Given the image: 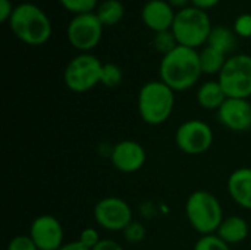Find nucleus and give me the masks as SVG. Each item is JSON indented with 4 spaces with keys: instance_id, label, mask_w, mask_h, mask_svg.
I'll return each mask as SVG.
<instances>
[{
    "instance_id": "aec40b11",
    "label": "nucleus",
    "mask_w": 251,
    "mask_h": 250,
    "mask_svg": "<svg viewBox=\"0 0 251 250\" xmlns=\"http://www.w3.org/2000/svg\"><path fill=\"white\" fill-rule=\"evenodd\" d=\"M96 15L103 27H112L122 21L125 15V7L119 0H104L97 6Z\"/></svg>"
},
{
    "instance_id": "0eeeda50",
    "label": "nucleus",
    "mask_w": 251,
    "mask_h": 250,
    "mask_svg": "<svg viewBox=\"0 0 251 250\" xmlns=\"http://www.w3.org/2000/svg\"><path fill=\"white\" fill-rule=\"evenodd\" d=\"M226 97L249 99L251 97V56L232 55L228 57L224 69L218 75Z\"/></svg>"
},
{
    "instance_id": "4468645a",
    "label": "nucleus",
    "mask_w": 251,
    "mask_h": 250,
    "mask_svg": "<svg viewBox=\"0 0 251 250\" xmlns=\"http://www.w3.org/2000/svg\"><path fill=\"white\" fill-rule=\"evenodd\" d=\"M175 16L176 10L166 0H149L141 10L144 25L154 32L172 29Z\"/></svg>"
},
{
    "instance_id": "2eb2a0df",
    "label": "nucleus",
    "mask_w": 251,
    "mask_h": 250,
    "mask_svg": "<svg viewBox=\"0 0 251 250\" xmlns=\"http://www.w3.org/2000/svg\"><path fill=\"white\" fill-rule=\"evenodd\" d=\"M228 193L238 206L251 211V168H238L229 175Z\"/></svg>"
},
{
    "instance_id": "5701e85b",
    "label": "nucleus",
    "mask_w": 251,
    "mask_h": 250,
    "mask_svg": "<svg viewBox=\"0 0 251 250\" xmlns=\"http://www.w3.org/2000/svg\"><path fill=\"white\" fill-rule=\"evenodd\" d=\"M59 1L68 12H72L75 15L91 13L99 6L97 4L99 0H59Z\"/></svg>"
},
{
    "instance_id": "9d476101",
    "label": "nucleus",
    "mask_w": 251,
    "mask_h": 250,
    "mask_svg": "<svg viewBox=\"0 0 251 250\" xmlns=\"http://www.w3.org/2000/svg\"><path fill=\"white\" fill-rule=\"evenodd\" d=\"M96 222L107 231H124L132 222V209L121 197H104L94 206Z\"/></svg>"
},
{
    "instance_id": "39448f33",
    "label": "nucleus",
    "mask_w": 251,
    "mask_h": 250,
    "mask_svg": "<svg viewBox=\"0 0 251 250\" xmlns=\"http://www.w3.org/2000/svg\"><path fill=\"white\" fill-rule=\"evenodd\" d=\"M212 28L213 27L206 10L188 6L176 12L172 32L175 34L179 46L197 50L199 47L207 44Z\"/></svg>"
},
{
    "instance_id": "4be33fe9",
    "label": "nucleus",
    "mask_w": 251,
    "mask_h": 250,
    "mask_svg": "<svg viewBox=\"0 0 251 250\" xmlns=\"http://www.w3.org/2000/svg\"><path fill=\"white\" fill-rule=\"evenodd\" d=\"M122 78H124V74H122V69L116 65V63H112V62H107V63H103V71H101V81L100 84L106 85V87H118L121 83H122Z\"/></svg>"
},
{
    "instance_id": "6ab92c4d",
    "label": "nucleus",
    "mask_w": 251,
    "mask_h": 250,
    "mask_svg": "<svg viewBox=\"0 0 251 250\" xmlns=\"http://www.w3.org/2000/svg\"><path fill=\"white\" fill-rule=\"evenodd\" d=\"M199 56H200L201 72L206 75H216V74L219 75L228 60L226 55L210 46L203 47L201 52H199Z\"/></svg>"
},
{
    "instance_id": "20e7f679",
    "label": "nucleus",
    "mask_w": 251,
    "mask_h": 250,
    "mask_svg": "<svg viewBox=\"0 0 251 250\" xmlns=\"http://www.w3.org/2000/svg\"><path fill=\"white\" fill-rule=\"evenodd\" d=\"M185 215L190 225L201 236L216 234L225 220L219 199L207 190H197L188 196Z\"/></svg>"
},
{
    "instance_id": "473e14b6",
    "label": "nucleus",
    "mask_w": 251,
    "mask_h": 250,
    "mask_svg": "<svg viewBox=\"0 0 251 250\" xmlns=\"http://www.w3.org/2000/svg\"><path fill=\"white\" fill-rule=\"evenodd\" d=\"M176 12L178 10H181V9H185V7H188V4L191 3V0H166Z\"/></svg>"
},
{
    "instance_id": "cd10ccee",
    "label": "nucleus",
    "mask_w": 251,
    "mask_h": 250,
    "mask_svg": "<svg viewBox=\"0 0 251 250\" xmlns=\"http://www.w3.org/2000/svg\"><path fill=\"white\" fill-rule=\"evenodd\" d=\"M6 250H38L29 236H15Z\"/></svg>"
},
{
    "instance_id": "7c9ffc66",
    "label": "nucleus",
    "mask_w": 251,
    "mask_h": 250,
    "mask_svg": "<svg viewBox=\"0 0 251 250\" xmlns=\"http://www.w3.org/2000/svg\"><path fill=\"white\" fill-rule=\"evenodd\" d=\"M93 250H125L119 243H116V242H113V240H109V239H106V240H101L96 248Z\"/></svg>"
},
{
    "instance_id": "a211bd4d",
    "label": "nucleus",
    "mask_w": 251,
    "mask_h": 250,
    "mask_svg": "<svg viewBox=\"0 0 251 250\" xmlns=\"http://www.w3.org/2000/svg\"><path fill=\"white\" fill-rule=\"evenodd\" d=\"M206 46H210L228 56L237 47V34L234 28H228L224 25L213 27Z\"/></svg>"
},
{
    "instance_id": "423d86ee",
    "label": "nucleus",
    "mask_w": 251,
    "mask_h": 250,
    "mask_svg": "<svg viewBox=\"0 0 251 250\" xmlns=\"http://www.w3.org/2000/svg\"><path fill=\"white\" fill-rule=\"evenodd\" d=\"M103 62L90 53H81L71 59L63 72L65 85L74 93H85L101 81Z\"/></svg>"
},
{
    "instance_id": "6e6552de",
    "label": "nucleus",
    "mask_w": 251,
    "mask_h": 250,
    "mask_svg": "<svg viewBox=\"0 0 251 250\" xmlns=\"http://www.w3.org/2000/svg\"><path fill=\"white\" fill-rule=\"evenodd\" d=\"M103 24L96 12L75 15L68 24L66 37L71 46L82 53H88L100 43L103 37Z\"/></svg>"
},
{
    "instance_id": "1a4fd4ad",
    "label": "nucleus",
    "mask_w": 251,
    "mask_h": 250,
    "mask_svg": "<svg viewBox=\"0 0 251 250\" xmlns=\"http://www.w3.org/2000/svg\"><path fill=\"white\" fill-rule=\"evenodd\" d=\"M213 131L210 125L200 119H188L182 122L175 133L178 149L187 155H201L213 144Z\"/></svg>"
},
{
    "instance_id": "f3484780",
    "label": "nucleus",
    "mask_w": 251,
    "mask_h": 250,
    "mask_svg": "<svg viewBox=\"0 0 251 250\" xmlns=\"http://www.w3.org/2000/svg\"><path fill=\"white\" fill-rule=\"evenodd\" d=\"M197 103L206 111H216L228 99L219 81H206L197 90Z\"/></svg>"
},
{
    "instance_id": "c85d7f7f",
    "label": "nucleus",
    "mask_w": 251,
    "mask_h": 250,
    "mask_svg": "<svg viewBox=\"0 0 251 250\" xmlns=\"http://www.w3.org/2000/svg\"><path fill=\"white\" fill-rule=\"evenodd\" d=\"M15 10V6L12 4L10 0H0V22H9L12 13Z\"/></svg>"
},
{
    "instance_id": "bb28decb",
    "label": "nucleus",
    "mask_w": 251,
    "mask_h": 250,
    "mask_svg": "<svg viewBox=\"0 0 251 250\" xmlns=\"http://www.w3.org/2000/svg\"><path fill=\"white\" fill-rule=\"evenodd\" d=\"M78 240H79L85 248H88V249H91V250L94 249V248L101 242L99 231H97L96 228H93V227H87V228H84V230L79 233Z\"/></svg>"
},
{
    "instance_id": "dca6fc26",
    "label": "nucleus",
    "mask_w": 251,
    "mask_h": 250,
    "mask_svg": "<svg viewBox=\"0 0 251 250\" xmlns=\"http://www.w3.org/2000/svg\"><path fill=\"white\" fill-rule=\"evenodd\" d=\"M249 233H250V224L243 217L238 215L225 218L216 231V234L229 246L243 243L249 237Z\"/></svg>"
},
{
    "instance_id": "f03ea898",
    "label": "nucleus",
    "mask_w": 251,
    "mask_h": 250,
    "mask_svg": "<svg viewBox=\"0 0 251 250\" xmlns=\"http://www.w3.org/2000/svg\"><path fill=\"white\" fill-rule=\"evenodd\" d=\"M7 24L16 38L28 46H43L51 37V22L47 13L34 3L15 6Z\"/></svg>"
},
{
    "instance_id": "f8f14e48",
    "label": "nucleus",
    "mask_w": 251,
    "mask_h": 250,
    "mask_svg": "<svg viewBox=\"0 0 251 250\" xmlns=\"http://www.w3.org/2000/svg\"><path fill=\"white\" fill-rule=\"evenodd\" d=\"M218 122L234 133H244L251 128V103L249 99L228 97L216 112Z\"/></svg>"
},
{
    "instance_id": "412c9836",
    "label": "nucleus",
    "mask_w": 251,
    "mask_h": 250,
    "mask_svg": "<svg viewBox=\"0 0 251 250\" xmlns=\"http://www.w3.org/2000/svg\"><path fill=\"white\" fill-rule=\"evenodd\" d=\"M153 46L162 56H165V55L171 53L172 50H175L179 44H178L176 37L172 32V29H166V31L154 32Z\"/></svg>"
},
{
    "instance_id": "9b49d317",
    "label": "nucleus",
    "mask_w": 251,
    "mask_h": 250,
    "mask_svg": "<svg viewBox=\"0 0 251 250\" xmlns=\"http://www.w3.org/2000/svg\"><path fill=\"white\" fill-rule=\"evenodd\" d=\"M28 236L38 250H59L65 245V233L60 221L56 217L47 214L37 217L31 222Z\"/></svg>"
},
{
    "instance_id": "b1692460",
    "label": "nucleus",
    "mask_w": 251,
    "mask_h": 250,
    "mask_svg": "<svg viewBox=\"0 0 251 250\" xmlns=\"http://www.w3.org/2000/svg\"><path fill=\"white\" fill-rule=\"evenodd\" d=\"M194 250H231L229 245L225 243L218 234H209V236H201L196 245Z\"/></svg>"
},
{
    "instance_id": "f257e3e1",
    "label": "nucleus",
    "mask_w": 251,
    "mask_h": 250,
    "mask_svg": "<svg viewBox=\"0 0 251 250\" xmlns=\"http://www.w3.org/2000/svg\"><path fill=\"white\" fill-rule=\"evenodd\" d=\"M160 81L174 91H185L193 88L203 75L200 56L196 49L178 46L171 53L162 56L159 66Z\"/></svg>"
},
{
    "instance_id": "ddd939ff",
    "label": "nucleus",
    "mask_w": 251,
    "mask_h": 250,
    "mask_svg": "<svg viewBox=\"0 0 251 250\" xmlns=\"http://www.w3.org/2000/svg\"><path fill=\"white\" fill-rule=\"evenodd\" d=\"M146 150L135 140H122L112 149L110 162L119 172L134 174L146 164Z\"/></svg>"
},
{
    "instance_id": "2f4dec72",
    "label": "nucleus",
    "mask_w": 251,
    "mask_h": 250,
    "mask_svg": "<svg viewBox=\"0 0 251 250\" xmlns=\"http://www.w3.org/2000/svg\"><path fill=\"white\" fill-rule=\"evenodd\" d=\"M59 250H91L88 248H85L79 240H75V242H71V243H65Z\"/></svg>"
},
{
    "instance_id": "393cba45",
    "label": "nucleus",
    "mask_w": 251,
    "mask_h": 250,
    "mask_svg": "<svg viewBox=\"0 0 251 250\" xmlns=\"http://www.w3.org/2000/svg\"><path fill=\"white\" fill-rule=\"evenodd\" d=\"M124 234H125V239L126 242L129 243H140L144 240L146 237V228L143 227V224L137 222V221H132L125 230H124Z\"/></svg>"
},
{
    "instance_id": "a878e982",
    "label": "nucleus",
    "mask_w": 251,
    "mask_h": 250,
    "mask_svg": "<svg viewBox=\"0 0 251 250\" xmlns=\"http://www.w3.org/2000/svg\"><path fill=\"white\" fill-rule=\"evenodd\" d=\"M234 31L238 37L250 38L251 37V13H243L235 19Z\"/></svg>"
},
{
    "instance_id": "7ed1b4c3",
    "label": "nucleus",
    "mask_w": 251,
    "mask_h": 250,
    "mask_svg": "<svg viewBox=\"0 0 251 250\" xmlns=\"http://www.w3.org/2000/svg\"><path fill=\"white\" fill-rule=\"evenodd\" d=\"M175 108V91L163 81H149L138 91V113L149 125L165 124Z\"/></svg>"
},
{
    "instance_id": "c756f323",
    "label": "nucleus",
    "mask_w": 251,
    "mask_h": 250,
    "mask_svg": "<svg viewBox=\"0 0 251 250\" xmlns=\"http://www.w3.org/2000/svg\"><path fill=\"white\" fill-rule=\"evenodd\" d=\"M221 3V0H191V6L194 7H199L201 10H209V9H213L215 6H218Z\"/></svg>"
}]
</instances>
